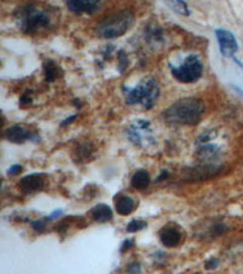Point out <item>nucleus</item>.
I'll list each match as a JSON object with an SVG mask.
<instances>
[{"instance_id":"f257e3e1","label":"nucleus","mask_w":243,"mask_h":274,"mask_svg":"<svg viewBox=\"0 0 243 274\" xmlns=\"http://www.w3.org/2000/svg\"><path fill=\"white\" fill-rule=\"evenodd\" d=\"M206 111L203 101L199 98H184L170 105L162 112V119L169 125L195 126Z\"/></svg>"},{"instance_id":"f03ea898","label":"nucleus","mask_w":243,"mask_h":274,"mask_svg":"<svg viewBox=\"0 0 243 274\" xmlns=\"http://www.w3.org/2000/svg\"><path fill=\"white\" fill-rule=\"evenodd\" d=\"M135 22V15L130 10H119L109 15L96 26L99 35L107 39L118 38L125 34Z\"/></svg>"},{"instance_id":"7ed1b4c3","label":"nucleus","mask_w":243,"mask_h":274,"mask_svg":"<svg viewBox=\"0 0 243 274\" xmlns=\"http://www.w3.org/2000/svg\"><path fill=\"white\" fill-rule=\"evenodd\" d=\"M123 92L125 95V102L128 105H142L146 110H151L154 105L157 101L158 96H160V86L152 78L143 80L133 87H125L123 86Z\"/></svg>"},{"instance_id":"20e7f679","label":"nucleus","mask_w":243,"mask_h":274,"mask_svg":"<svg viewBox=\"0 0 243 274\" xmlns=\"http://www.w3.org/2000/svg\"><path fill=\"white\" fill-rule=\"evenodd\" d=\"M15 15L19 21L21 31L27 34H33V33L47 28L52 22L49 15L33 5H25V7L20 8Z\"/></svg>"},{"instance_id":"39448f33","label":"nucleus","mask_w":243,"mask_h":274,"mask_svg":"<svg viewBox=\"0 0 243 274\" xmlns=\"http://www.w3.org/2000/svg\"><path fill=\"white\" fill-rule=\"evenodd\" d=\"M172 76L180 83L190 84L195 83L202 77L203 64L196 54H190L181 64L174 66L169 64Z\"/></svg>"},{"instance_id":"423d86ee","label":"nucleus","mask_w":243,"mask_h":274,"mask_svg":"<svg viewBox=\"0 0 243 274\" xmlns=\"http://www.w3.org/2000/svg\"><path fill=\"white\" fill-rule=\"evenodd\" d=\"M214 32L217 35L221 55L225 58H233L235 53L238 50V43H237L233 33L223 28H217Z\"/></svg>"},{"instance_id":"0eeeda50","label":"nucleus","mask_w":243,"mask_h":274,"mask_svg":"<svg viewBox=\"0 0 243 274\" xmlns=\"http://www.w3.org/2000/svg\"><path fill=\"white\" fill-rule=\"evenodd\" d=\"M5 138L11 143L22 144L25 141H39L40 140V135L35 132H32L31 129L23 125H14L10 126L7 131H5Z\"/></svg>"},{"instance_id":"6e6552de","label":"nucleus","mask_w":243,"mask_h":274,"mask_svg":"<svg viewBox=\"0 0 243 274\" xmlns=\"http://www.w3.org/2000/svg\"><path fill=\"white\" fill-rule=\"evenodd\" d=\"M150 121H143L139 120L127 129V133L135 145L142 146L145 140H152L151 137V128H150Z\"/></svg>"},{"instance_id":"1a4fd4ad","label":"nucleus","mask_w":243,"mask_h":274,"mask_svg":"<svg viewBox=\"0 0 243 274\" xmlns=\"http://www.w3.org/2000/svg\"><path fill=\"white\" fill-rule=\"evenodd\" d=\"M67 8L70 9L72 13L82 15V14H94L101 8L100 2H95V0H70L66 3Z\"/></svg>"},{"instance_id":"9d476101","label":"nucleus","mask_w":243,"mask_h":274,"mask_svg":"<svg viewBox=\"0 0 243 274\" xmlns=\"http://www.w3.org/2000/svg\"><path fill=\"white\" fill-rule=\"evenodd\" d=\"M19 185L25 194H31V192L39 191L43 189L44 179L40 174H29V176L23 177L20 180Z\"/></svg>"},{"instance_id":"9b49d317","label":"nucleus","mask_w":243,"mask_h":274,"mask_svg":"<svg viewBox=\"0 0 243 274\" xmlns=\"http://www.w3.org/2000/svg\"><path fill=\"white\" fill-rule=\"evenodd\" d=\"M181 231L176 227H164L160 233L161 243L163 244L166 248H174L178 246L181 242Z\"/></svg>"},{"instance_id":"f8f14e48","label":"nucleus","mask_w":243,"mask_h":274,"mask_svg":"<svg viewBox=\"0 0 243 274\" xmlns=\"http://www.w3.org/2000/svg\"><path fill=\"white\" fill-rule=\"evenodd\" d=\"M90 213H91L94 221L99 222V223H106V222H109L113 218L112 210H111L109 205L105 204L96 205V206L92 207L91 211H90Z\"/></svg>"},{"instance_id":"ddd939ff","label":"nucleus","mask_w":243,"mask_h":274,"mask_svg":"<svg viewBox=\"0 0 243 274\" xmlns=\"http://www.w3.org/2000/svg\"><path fill=\"white\" fill-rule=\"evenodd\" d=\"M116 211L121 216H128L135 210V201L128 195H121L116 199Z\"/></svg>"},{"instance_id":"4468645a","label":"nucleus","mask_w":243,"mask_h":274,"mask_svg":"<svg viewBox=\"0 0 243 274\" xmlns=\"http://www.w3.org/2000/svg\"><path fill=\"white\" fill-rule=\"evenodd\" d=\"M150 182H151V177L146 170L136 171L131 177V186L137 190H143V189L148 188Z\"/></svg>"},{"instance_id":"2eb2a0df","label":"nucleus","mask_w":243,"mask_h":274,"mask_svg":"<svg viewBox=\"0 0 243 274\" xmlns=\"http://www.w3.org/2000/svg\"><path fill=\"white\" fill-rule=\"evenodd\" d=\"M60 72V67L53 60H46L44 64V74H45V80L47 82H54L59 76Z\"/></svg>"},{"instance_id":"dca6fc26","label":"nucleus","mask_w":243,"mask_h":274,"mask_svg":"<svg viewBox=\"0 0 243 274\" xmlns=\"http://www.w3.org/2000/svg\"><path fill=\"white\" fill-rule=\"evenodd\" d=\"M167 5L169 7L174 13L184 15V16H188L190 15V10H188L187 4L181 0H176V2H167Z\"/></svg>"},{"instance_id":"f3484780","label":"nucleus","mask_w":243,"mask_h":274,"mask_svg":"<svg viewBox=\"0 0 243 274\" xmlns=\"http://www.w3.org/2000/svg\"><path fill=\"white\" fill-rule=\"evenodd\" d=\"M146 227H148V223H146V222L139 221V219H134V221H131L130 223L127 225V230L129 233H136V231L143 229V228Z\"/></svg>"},{"instance_id":"a211bd4d","label":"nucleus","mask_w":243,"mask_h":274,"mask_svg":"<svg viewBox=\"0 0 243 274\" xmlns=\"http://www.w3.org/2000/svg\"><path fill=\"white\" fill-rule=\"evenodd\" d=\"M118 66L121 68V72L125 71V68L128 67V56L123 50L118 53Z\"/></svg>"},{"instance_id":"6ab92c4d","label":"nucleus","mask_w":243,"mask_h":274,"mask_svg":"<svg viewBox=\"0 0 243 274\" xmlns=\"http://www.w3.org/2000/svg\"><path fill=\"white\" fill-rule=\"evenodd\" d=\"M32 228L35 231H38V233H43L45 230V228H46V224H45L44 221H41V219H38V221H33L31 222Z\"/></svg>"},{"instance_id":"aec40b11","label":"nucleus","mask_w":243,"mask_h":274,"mask_svg":"<svg viewBox=\"0 0 243 274\" xmlns=\"http://www.w3.org/2000/svg\"><path fill=\"white\" fill-rule=\"evenodd\" d=\"M22 170L23 168L21 165H14V166H11L8 170V174L9 176H16V174H20L21 172H22Z\"/></svg>"},{"instance_id":"412c9836","label":"nucleus","mask_w":243,"mask_h":274,"mask_svg":"<svg viewBox=\"0 0 243 274\" xmlns=\"http://www.w3.org/2000/svg\"><path fill=\"white\" fill-rule=\"evenodd\" d=\"M140 269H141V267H140V263L139 262H133V263H130L128 266L127 268V270L129 273H131V274H136V273H139L140 272Z\"/></svg>"},{"instance_id":"4be33fe9","label":"nucleus","mask_w":243,"mask_h":274,"mask_svg":"<svg viewBox=\"0 0 243 274\" xmlns=\"http://www.w3.org/2000/svg\"><path fill=\"white\" fill-rule=\"evenodd\" d=\"M219 264V260L218 258H211L209 261L206 262V269H214V268H217Z\"/></svg>"},{"instance_id":"5701e85b","label":"nucleus","mask_w":243,"mask_h":274,"mask_svg":"<svg viewBox=\"0 0 243 274\" xmlns=\"http://www.w3.org/2000/svg\"><path fill=\"white\" fill-rule=\"evenodd\" d=\"M133 244H134V240L133 239L125 240V242L123 243V245H122V248H121V252H125V251H127V250H129V249L131 248V246H133Z\"/></svg>"},{"instance_id":"b1692460","label":"nucleus","mask_w":243,"mask_h":274,"mask_svg":"<svg viewBox=\"0 0 243 274\" xmlns=\"http://www.w3.org/2000/svg\"><path fill=\"white\" fill-rule=\"evenodd\" d=\"M224 230H225L224 224H215L214 228H213V233H214L215 236H220Z\"/></svg>"},{"instance_id":"393cba45","label":"nucleus","mask_w":243,"mask_h":274,"mask_svg":"<svg viewBox=\"0 0 243 274\" xmlns=\"http://www.w3.org/2000/svg\"><path fill=\"white\" fill-rule=\"evenodd\" d=\"M62 210H56V211H54V212L52 213V215H49L46 217V219L47 221H52V219H55V218H58V217H60L62 215Z\"/></svg>"},{"instance_id":"a878e982","label":"nucleus","mask_w":243,"mask_h":274,"mask_svg":"<svg viewBox=\"0 0 243 274\" xmlns=\"http://www.w3.org/2000/svg\"><path fill=\"white\" fill-rule=\"evenodd\" d=\"M76 117H77V115H72V116H70V117H67V119H66L65 121L61 123V126H62V127H65V126L70 125L71 122H73L74 120H76Z\"/></svg>"},{"instance_id":"bb28decb","label":"nucleus","mask_w":243,"mask_h":274,"mask_svg":"<svg viewBox=\"0 0 243 274\" xmlns=\"http://www.w3.org/2000/svg\"><path fill=\"white\" fill-rule=\"evenodd\" d=\"M168 174H169V173H168L167 171H163V172H162V174H161V176H160V178H157V179H156V182H161V180L166 179Z\"/></svg>"},{"instance_id":"cd10ccee","label":"nucleus","mask_w":243,"mask_h":274,"mask_svg":"<svg viewBox=\"0 0 243 274\" xmlns=\"http://www.w3.org/2000/svg\"><path fill=\"white\" fill-rule=\"evenodd\" d=\"M232 59H233V61H235V62H236V64H237V65H238V66H239V67H241V68H242V70H243V64H242V62H241V61H239V60H238V59H237V58H236V56H233V58H232Z\"/></svg>"}]
</instances>
